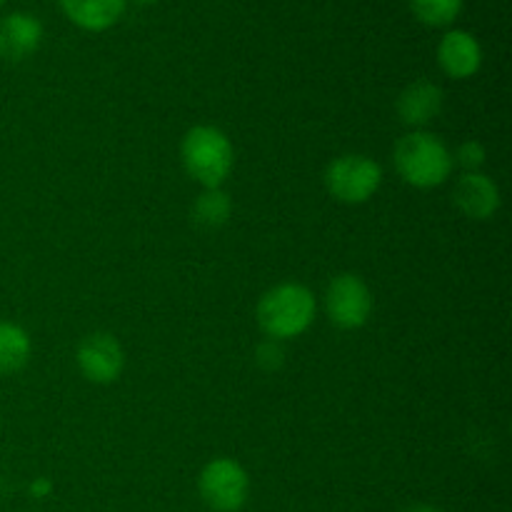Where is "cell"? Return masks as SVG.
<instances>
[{
    "mask_svg": "<svg viewBox=\"0 0 512 512\" xmlns=\"http://www.w3.org/2000/svg\"><path fill=\"white\" fill-rule=\"evenodd\" d=\"M438 65L455 80L473 78L483 65V48L468 30H448L438 43Z\"/></svg>",
    "mask_w": 512,
    "mask_h": 512,
    "instance_id": "cell-9",
    "label": "cell"
},
{
    "mask_svg": "<svg viewBox=\"0 0 512 512\" xmlns=\"http://www.w3.org/2000/svg\"><path fill=\"white\" fill-rule=\"evenodd\" d=\"M230 215H233V200L223 188H205L190 208V218L203 230L223 228Z\"/></svg>",
    "mask_w": 512,
    "mask_h": 512,
    "instance_id": "cell-14",
    "label": "cell"
},
{
    "mask_svg": "<svg viewBox=\"0 0 512 512\" xmlns=\"http://www.w3.org/2000/svg\"><path fill=\"white\" fill-rule=\"evenodd\" d=\"M255 360H258V365L265 370V373H275V370L283 368L285 350L283 345H280V340L268 338L265 343H260L258 350H255Z\"/></svg>",
    "mask_w": 512,
    "mask_h": 512,
    "instance_id": "cell-17",
    "label": "cell"
},
{
    "mask_svg": "<svg viewBox=\"0 0 512 512\" xmlns=\"http://www.w3.org/2000/svg\"><path fill=\"white\" fill-rule=\"evenodd\" d=\"M33 355V340L18 323L0 320V375H13L28 365Z\"/></svg>",
    "mask_w": 512,
    "mask_h": 512,
    "instance_id": "cell-13",
    "label": "cell"
},
{
    "mask_svg": "<svg viewBox=\"0 0 512 512\" xmlns=\"http://www.w3.org/2000/svg\"><path fill=\"white\" fill-rule=\"evenodd\" d=\"M415 18L433 28L450 25L463 10V0H410Z\"/></svg>",
    "mask_w": 512,
    "mask_h": 512,
    "instance_id": "cell-15",
    "label": "cell"
},
{
    "mask_svg": "<svg viewBox=\"0 0 512 512\" xmlns=\"http://www.w3.org/2000/svg\"><path fill=\"white\" fill-rule=\"evenodd\" d=\"M400 123L413 130H423L443 113V90L433 80H413L395 103Z\"/></svg>",
    "mask_w": 512,
    "mask_h": 512,
    "instance_id": "cell-8",
    "label": "cell"
},
{
    "mask_svg": "<svg viewBox=\"0 0 512 512\" xmlns=\"http://www.w3.org/2000/svg\"><path fill=\"white\" fill-rule=\"evenodd\" d=\"M43 43V23L30 13H10L0 20V58L20 63Z\"/></svg>",
    "mask_w": 512,
    "mask_h": 512,
    "instance_id": "cell-11",
    "label": "cell"
},
{
    "mask_svg": "<svg viewBox=\"0 0 512 512\" xmlns=\"http://www.w3.org/2000/svg\"><path fill=\"white\" fill-rule=\"evenodd\" d=\"M255 320L265 338H300L315 320V295L303 283H280L265 290L255 308Z\"/></svg>",
    "mask_w": 512,
    "mask_h": 512,
    "instance_id": "cell-1",
    "label": "cell"
},
{
    "mask_svg": "<svg viewBox=\"0 0 512 512\" xmlns=\"http://www.w3.org/2000/svg\"><path fill=\"white\" fill-rule=\"evenodd\" d=\"M485 148L480 140H465L453 155V163H458L465 173H480V168L485 165Z\"/></svg>",
    "mask_w": 512,
    "mask_h": 512,
    "instance_id": "cell-16",
    "label": "cell"
},
{
    "mask_svg": "<svg viewBox=\"0 0 512 512\" xmlns=\"http://www.w3.org/2000/svg\"><path fill=\"white\" fill-rule=\"evenodd\" d=\"M5 3V0H0V5H3Z\"/></svg>",
    "mask_w": 512,
    "mask_h": 512,
    "instance_id": "cell-21",
    "label": "cell"
},
{
    "mask_svg": "<svg viewBox=\"0 0 512 512\" xmlns=\"http://www.w3.org/2000/svg\"><path fill=\"white\" fill-rule=\"evenodd\" d=\"M325 188L338 203L363 205L373 198L383 185V168L378 160L360 153H348L335 158L325 168Z\"/></svg>",
    "mask_w": 512,
    "mask_h": 512,
    "instance_id": "cell-4",
    "label": "cell"
},
{
    "mask_svg": "<svg viewBox=\"0 0 512 512\" xmlns=\"http://www.w3.org/2000/svg\"><path fill=\"white\" fill-rule=\"evenodd\" d=\"M453 203L470 220H490L500 208V190L483 173H463L453 185Z\"/></svg>",
    "mask_w": 512,
    "mask_h": 512,
    "instance_id": "cell-10",
    "label": "cell"
},
{
    "mask_svg": "<svg viewBox=\"0 0 512 512\" xmlns=\"http://www.w3.org/2000/svg\"><path fill=\"white\" fill-rule=\"evenodd\" d=\"M185 170L203 188H220L233 173L235 150L228 135L215 125H195L180 145Z\"/></svg>",
    "mask_w": 512,
    "mask_h": 512,
    "instance_id": "cell-3",
    "label": "cell"
},
{
    "mask_svg": "<svg viewBox=\"0 0 512 512\" xmlns=\"http://www.w3.org/2000/svg\"><path fill=\"white\" fill-rule=\"evenodd\" d=\"M50 488H53V485H50L45 478H40V480H35L33 485H30V493H33L35 498H45V495L50 493Z\"/></svg>",
    "mask_w": 512,
    "mask_h": 512,
    "instance_id": "cell-18",
    "label": "cell"
},
{
    "mask_svg": "<svg viewBox=\"0 0 512 512\" xmlns=\"http://www.w3.org/2000/svg\"><path fill=\"white\" fill-rule=\"evenodd\" d=\"M393 163L400 178L420 190L438 188L453 173V153L443 138L428 130H410L395 143Z\"/></svg>",
    "mask_w": 512,
    "mask_h": 512,
    "instance_id": "cell-2",
    "label": "cell"
},
{
    "mask_svg": "<svg viewBox=\"0 0 512 512\" xmlns=\"http://www.w3.org/2000/svg\"><path fill=\"white\" fill-rule=\"evenodd\" d=\"M75 363L88 383L110 385L123 375V345L110 333H90L80 340L78 350H75Z\"/></svg>",
    "mask_w": 512,
    "mask_h": 512,
    "instance_id": "cell-7",
    "label": "cell"
},
{
    "mask_svg": "<svg viewBox=\"0 0 512 512\" xmlns=\"http://www.w3.org/2000/svg\"><path fill=\"white\" fill-rule=\"evenodd\" d=\"M325 313L340 330L363 328L373 313V290L360 275H335L325 290Z\"/></svg>",
    "mask_w": 512,
    "mask_h": 512,
    "instance_id": "cell-6",
    "label": "cell"
},
{
    "mask_svg": "<svg viewBox=\"0 0 512 512\" xmlns=\"http://www.w3.org/2000/svg\"><path fill=\"white\" fill-rule=\"evenodd\" d=\"M198 493L213 512H240L248 503L250 478L233 458H215L200 470Z\"/></svg>",
    "mask_w": 512,
    "mask_h": 512,
    "instance_id": "cell-5",
    "label": "cell"
},
{
    "mask_svg": "<svg viewBox=\"0 0 512 512\" xmlns=\"http://www.w3.org/2000/svg\"><path fill=\"white\" fill-rule=\"evenodd\" d=\"M400 512H443V510L433 508V505H410V508H405Z\"/></svg>",
    "mask_w": 512,
    "mask_h": 512,
    "instance_id": "cell-19",
    "label": "cell"
},
{
    "mask_svg": "<svg viewBox=\"0 0 512 512\" xmlns=\"http://www.w3.org/2000/svg\"><path fill=\"white\" fill-rule=\"evenodd\" d=\"M135 3H140V5H148V3H155V0H135Z\"/></svg>",
    "mask_w": 512,
    "mask_h": 512,
    "instance_id": "cell-20",
    "label": "cell"
},
{
    "mask_svg": "<svg viewBox=\"0 0 512 512\" xmlns=\"http://www.w3.org/2000/svg\"><path fill=\"white\" fill-rule=\"evenodd\" d=\"M60 8L78 28L100 33L118 23L125 13V0H60Z\"/></svg>",
    "mask_w": 512,
    "mask_h": 512,
    "instance_id": "cell-12",
    "label": "cell"
}]
</instances>
